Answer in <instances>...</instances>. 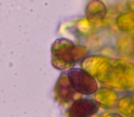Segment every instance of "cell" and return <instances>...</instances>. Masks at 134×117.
Instances as JSON below:
<instances>
[{
  "label": "cell",
  "mask_w": 134,
  "mask_h": 117,
  "mask_svg": "<svg viewBox=\"0 0 134 117\" xmlns=\"http://www.w3.org/2000/svg\"><path fill=\"white\" fill-rule=\"evenodd\" d=\"M126 7L128 8V11L134 12V0H128L127 4H126Z\"/></svg>",
  "instance_id": "13"
},
{
  "label": "cell",
  "mask_w": 134,
  "mask_h": 117,
  "mask_svg": "<svg viewBox=\"0 0 134 117\" xmlns=\"http://www.w3.org/2000/svg\"><path fill=\"white\" fill-rule=\"evenodd\" d=\"M127 117H134V116H127Z\"/></svg>",
  "instance_id": "16"
},
{
  "label": "cell",
  "mask_w": 134,
  "mask_h": 117,
  "mask_svg": "<svg viewBox=\"0 0 134 117\" xmlns=\"http://www.w3.org/2000/svg\"><path fill=\"white\" fill-rule=\"evenodd\" d=\"M131 55L134 57V39L132 40V43H131Z\"/></svg>",
  "instance_id": "14"
},
{
  "label": "cell",
  "mask_w": 134,
  "mask_h": 117,
  "mask_svg": "<svg viewBox=\"0 0 134 117\" xmlns=\"http://www.w3.org/2000/svg\"><path fill=\"white\" fill-rule=\"evenodd\" d=\"M97 117H125L122 114H120L118 112H109V111H105V112L99 113Z\"/></svg>",
  "instance_id": "12"
},
{
  "label": "cell",
  "mask_w": 134,
  "mask_h": 117,
  "mask_svg": "<svg viewBox=\"0 0 134 117\" xmlns=\"http://www.w3.org/2000/svg\"><path fill=\"white\" fill-rule=\"evenodd\" d=\"M116 112L125 117L134 116V100L131 92H121L116 107Z\"/></svg>",
  "instance_id": "10"
},
{
  "label": "cell",
  "mask_w": 134,
  "mask_h": 117,
  "mask_svg": "<svg viewBox=\"0 0 134 117\" xmlns=\"http://www.w3.org/2000/svg\"><path fill=\"white\" fill-rule=\"evenodd\" d=\"M76 47L73 41L66 39H58L54 43L53 58L54 64L58 69L73 68L76 61Z\"/></svg>",
  "instance_id": "3"
},
{
  "label": "cell",
  "mask_w": 134,
  "mask_h": 117,
  "mask_svg": "<svg viewBox=\"0 0 134 117\" xmlns=\"http://www.w3.org/2000/svg\"><path fill=\"white\" fill-rule=\"evenodd\" d=\"M133 38H131L129 34H126L125 36H121L117 39V42L115 44L117 51L119 55H126L131 54V43H132Z\"/></svg>",
  "instance_id": "11"
},
{
  "label": "cell",
  "mask_w": 134,
  "mask_h": 117,
  "mask_svg": "<svg viewBox=\"0 0 134 117\" xmlns=\"http://www.w3.org/2000/svg\"><path fill=\"white\" fill-rule=\"evenodd\" d=\"M108 7L102 0H90L85 8L86 19L93 27L100 25L106 18Z\"/></svg>",
  "instance_id": "6"
},
{
  "label": "cell",
  "mask_w": 134,
  "mask_h": 117,
  "mask_svg": "<svg viewBox=\"0 0 134 117\" xmlns=\"http://www.w3.org/2000/svg\"><path fill=\"white\" fill-rule=\"evenodd\" d=\"M131 95H132V98H133V100H134V91L131 92Z\"/></svg>",
  "instance_id": "15"
},
{
  "label": "cell",
  "mask_w": 134,
  "mask_h": 117,
  "mask_svg": "<svg viewBox=\"0 0 134 117\" xmlns=\"http://www.w3.org/2000/svg\"><path fill=\"white\" fill-rule=\"evenodd\" d=\"M67 73L71 86L79 94L93 95L99 87L97 79L82 68H70Z\"/></svg>",
  "instance_id": "2"
},
{
  "label": "cell",
  "mask_w": 134,
  "mask_h": 117,
  "mask_svg": "<svg viewBox=\"0 0 134 117\" xmlns=\"http://www.w3.org/2000/svg\"><path fill=\"white\" fill-rule=\"evenodd\" d=\"M120 94L121 92L116 89L101 85L93 94V99L105 110H116Z\"/></svg>",
  "instance_id": "5"
},
{
  "label": "cell",
  "mask_w": 134,
  "mask_h": 117,
  "mask_svg": "<svg viewBox=\"0 0 134 117\" xmlns=\"http://www.w3.org/2000/svg\"><path fill=\"white\" fill-rule=\"evenodd\" d=\"M102 85L114 88L121 92L134 91V63L123 58H112Z\"/></svg>",
  "instance_id": "1"
},
{
  "label": "cell",
  "mask_w": 134,
  "mask_h": 117,
  "mask_svg": "<svg viewBox=\"0 0 134 117\" xmlns=\"http://www.w3.org/2000/svg\"><path fill=\"white\" fill-rule=\"evenodd\" d=\"M109 60V57L102 55V54H90L80 61V68L84 69L85 71H87L95 77L99 69L103 66V64L106 63Z\"/></svg>",
  "instance_id": "7"
},
{
  "label": "cell",
  "mask_w": 134,
  "mask_h": 117,
  "mask_svg": "<svg viewBox=\"0 0 134 117\" xmlns=\"http://www.w3.org/2000/svg\"><path fill=\"white\" fill-rule=\"evenodd\" d=\"M117 29L123 34L134 32V12L124 11L119 13L114 20Z\"/></svg>",
  "instance_id": "9"
},
{
  "label": "cell",
  "mask_w": 134,
  "mask_h": 117,
  "mask_svg": "<svg viewBox=\"0 0 134 117\" xmlns=\"http://www.w3.org/2000/svg\"><path fill=\"white\" fill-rule=\"evenodd\" d=\"M99 105L92 98H80L73 102L68 111L69 117H93L99 113Z\"/></svg>",
  "instance_id": "4"
},
{
  "label": "cell",
  "mask_w": 134,
  "mask_h": 117,
  "mask_svg": "<svg viewBox=\"0 0 134 117\" xmlns=\"http://www.w3.org/2000/svg\"><path fill=\"white\" fill-rule=\"evenodd\" d=\"M75 93L77 92L71 86L68 73H62L56 85V94L58 98L62 103H67L74 97Z\"/></svg>",
  "instance_id": "8"
}]
</instances>
